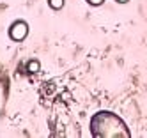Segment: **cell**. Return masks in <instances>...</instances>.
<instances>
[{"label":"cell","mask_w":147,"mask_h":138,"mask_svg":"<svg viewBox=\"0 0 147 138\" xmlns=\"http://www.w3.org/2000/svg\"><path fill=\"white\" fill-rule=\"evenodd\" d=\"M89 129L94 138H131V131L122 117L110 110H99L90 117Z\"/></svg>","instance_id":"cell-1"},{"label":"cell","mask_w":147,"mask_h":138,"mask_svg":"<svg viewBox=\"0 0 147 138\" xmlns=\"http://www.w3.org/2000/svg\"><path fill=\"white\" fill-rule=\"evenodd\" d=\"M28 32H30V27H28V23L25 20H14L7 28V36L14 42H22V41L27 39Z\"/></svg>","instance_id":"cell-2"},{"label":"cell","mask_w":147,"mask_h":138,"mask_svg":"<svg viewBox=\"0 0 147 138\" xmlns=\"http://www.w3.org/2000/svg\"><path fill=\"white\" fill-rule=\"evenodd\" d=\"M48 5L53 11H60L62 7H64V0H48Z\"/></svg>","instance_id":"cell-3"},{"label":"cell","mask_w":147,"mask_h":138,"mask_svg":"<svg viewBox=\"0 0 147 138\" xmlns=\"http://www.w3.org/2000/svg\"><path fill=\"white\" fill-rule=\"evenodd\" d=\"M27 69H28L30 73H37V71H39V60H36V59H34V60H28V62H27Z\"/></svg>","instance_id":"cell-4"},{"label":"cell","mask_w":147,"mask_h":138,"mask_svg":"<svg viewBox=\"0 0 147 138\" xmlns=\"http://www.w3.org/2000/svg\"><path fill=\"white\" fill-rule=\"evenodd\" d=\"M85 2H87L89 5H92V7H99V5L105 4V0H85Z\"/></svg>","instance_id":"cell-5"},{"label":"cell","mask_w":147,"mask_h":138,"mask_svg":"<svg viewBox=\"0 0 147 138\" xmlns=\"http://www.w3.org/2000/svg\"><path fill=\"white\" fill-rule=\"evenodd\" d=\"M115 2H117V4H128L129 0H115Z\"/></svg>","instance_id":"cell-6"}]
</instances>
